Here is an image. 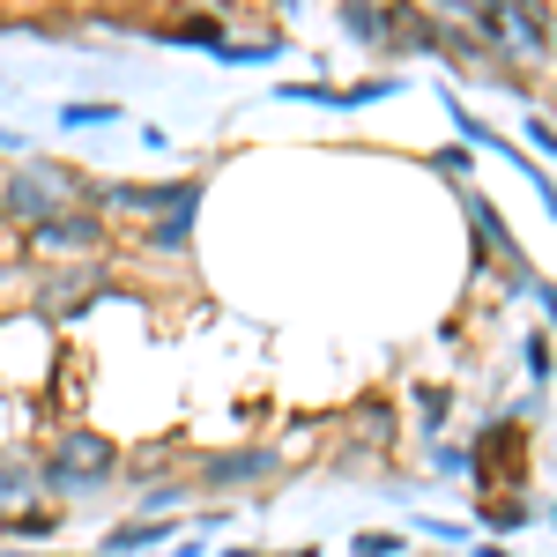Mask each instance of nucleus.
Wrapping results in <instances>:
<instances>
[{
  "label": "nucleus",
  "instance_id": "15",
  "mask_svg": "<svg viewBox=\"0 0 557 557\" xmlns=\"http://www.w3.org/2000/svg\"><path fill=\"white\" fill-rule=\"evenodd\" d=\"M8 557H15V550H8Z\"/></svg>",
  "mask_w": 557,
  "mask_h": 557
},
{
  "label": "nucleus",
  "instance_id": "3",
  "mask_svg": "<svg viewBox=\"0 0 557 557\" xmlns=\"http://www.w3.org/2000/svg\"><path fill=\"white\" fill-rule=\"evenodd\" d=\"M60 194H67V178L52 172H23V178H8V194H0V209L8 215H30V223H45V215L60 209Z\"/></svg>",
  "mask_w": 557,
  "mask_h": 557
},
{
  "label": "nucleus",
  "instance_id": "1",
  "mask_svg": "<svg viewBox=\"0 0 557 557\" xmlns=\"http://www.w3.org/2000/svg\"><path fill=\"white\" fill-rule=\"evenodd\" d=\"M112 469H120L112 438H104V431H89V424H75V431H60V438H52L45 491H97V483H104Z\"/></svg>",
  "mask_w": 557,
  "mask_h": 557
},
{
  "label": "nucleus",
  "instance_id": "10",
  "mask_svg": "<svg viewBox=\"0 0 557 557\" xmlns=\"http://www.w3.org/2000/svg\"><path fill=\"white\" fill-rule=\"evenodd\" d=\"M349 30H357V38H386V15H372V8H349Z\"/></svg>",
  "mask_w": 557,
  "mask_h": 557
},
{
  "label": "nucleus",
  "instance_id": "7",
  "mask_svg": "<svg viewBox=\"0 0 557 557\" xmlns=\"http://www.w3.org/2000/svg\"><path fill=\"white\" fill-rule=\"evenodd\" d=\"M157 535H164V528H149V520H134V528H112V535H104V557H134V550H149Z\"/></svg>",
  "mask_w": 557,
  "mask_h": 557
},
{
  "label": "nucleus",
  "instance_id": "4",
  "mask_svg": "<svg viewBox=\"0 0 557 557\" xmlns=\"http://www.w3.org/2000/svg\"><path fill=\"white\" fill-rule=\"evenodd\" d=\"M194 209H201V178H194V186L178 194L172 209L157 215V231H149V246H157V253H186V246H194Z\"/></svg>",
  "mask_w": 557,
  "mask_h": 557
},
{
  "label": "nucleus",
  "instance_id": "14",
  "mask_svg": "<svg viewBox=\"0 0 557 557\" xmlns=\"http://www.w3.org/2000/svg\"><path fill=\"white\" fill-rule=\"evenodd\" d=\"M469 557H506V550H469Z\"/></svg>",
  "mask_w": 557,
  "mask_h": 557
},
{
  "label": "nucleus",
  "instance_id": "13",
  "mask_svg": "<svg viewBox=\"0 0 557 557\" xmlns=\"http://www.w3.org/2000/svg\"><path fill=\"white\" fill-rule=\"evenodd\" d=\"M15 491H23V469H15V461H0V498H15Z\"/></svg>",
  "mask_w": 557,
  "mask_h": 557
},
{
  "label": "nucleus",
  "instance_id": "5",
  "mask_svg": "<svg viewBox=\"0 0 557 557\" xmlns=\"http://www.w3.org/2000/svg\"><path fill=\"white\" fill-rule=\"evenodd\" d=\"M186 186H194V178H178V186H97V194H104L112 209H157V215H164Z\"/></svg>",
  "mask_w": 557,
  "mask_h": 557
},
{
  "label": "nucleus",
  "instance_id": "12",
  "mask_svg": "<svg viewBox=\"0 0 557 557\" xmlns=\"http://www.w3.org/2000/svg\"><path fill=\"white\" fill-rule=\"evenodd\" d=\"M491 528H528V506H491Z\"/></svg>",
  "mask_w": 557,
  "mask_h": 557
},
{
  "label": "nucleus",
  "instance_id": "8",
  "mask_svg": "<svg viewBox=\"0 0 557 557\" xmlns=\"http://www.w3.org/2000/svg\"><path fill=\"white\" fill-rule=\"evenodd\" d=\"M469 215H475V223H483V238H491V246H498V253H513V238H506V223H498V215L483 209V201H475V194H469Z\"/></svg>",
  "mask_w": 557,
  "mask_h": 557
},
{
  "label": "nucleus",
  "instance_id": "6",
  "mask_svg": "<svg viewBox=\"0 0 557 557\" xmlns=\"http://www.w3.org/2000/svg\"><path fill=\"white\" fill-rule=\"evenodd\" d=\"M201 475L209 483H253V475H275V454H215Z\"/></svg>",
  "mask_w": 557,
  "mask_h": 557
},
{
  "label": "nucleus",
  "instance_id": "9",
  "mask_svg": "<svg viewBox=\"0 0 557 557\" xmlns=\"http://www.w3.org/2000/svg\"><path fill=\"white\" fill-rule=\"evenodd\" d=\"M60 120H67V127H104V120H112V104H67Z\"/></svg>",
  "mask_w": 557,
  "mask_h": 557
},
{
  "label": "nucleus",
  "instance_id": "2",
  "mask_svg": "<svg viewBox=\"0 0 557 557\" xmlns=\"http://www.w3.org/2000/svg\"><path fill=\"white\" fill-rule=\"evenodd\" d=\"M30 246L38 253H89V246H104V223L97 215H45V223H30Z\"/></svg>",
  "mask_w": 557,
  "mask_h": 557
},
{
  "label": "nucleus",
  "instance_id": "11",
  "mask_svg": "<svg viewBox=\"0 0 557 557\" xmlns=\"http://www.w3.org/2000/svg\"><path fill=\"white\" fill-rule=\"evenodd\" d=\"M394 550H401L394 535H357V557H394Z\"/></svg>",
  "mask_w": 557,
  "mask_h": 557
}]
</instances>
